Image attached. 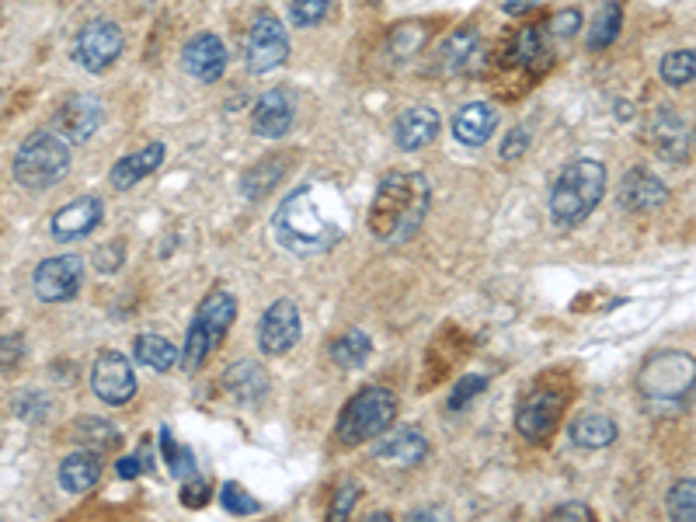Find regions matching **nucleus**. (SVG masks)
Wrapping results in <instances>:
<instances>
[{
  "label": "nucleus",
  "instance_id": "45",
  "mask_svg": "<svg viewBox=\"0 0 696 522\" xmlns=\"http://www.w3.org/2000/svg\"><path fill=\"white\" fill-rule=\"evenodd\" d=\"M122 258H126L122 244H105V248L98 251V258H95V261H98V269H101V272H116Z\"/></svg>",
  "mask_w": 696,
  "mask_h": 522
},
{
  "label": "nucleus",
  "instance_id": "10",
  "mask_svg": "<svg viewBox=\"0 0 696 522\" xmlns=\"http://www.w3.org/2000/svg\"><path fill=\"white\" fill-rule=\"evenodd\" d=\"M137 373H133V362H129L122 352L116 348H105L98 352L95 366H91V390L95 398L105 404H129L137 398Z\"/></svg>",
  "mask_w": 696,
  "mask_h": 522
},
{
  "label": "nucleus",
  "instance_id": "46",
  "mask_svg": "<svg viewBox=\"0 0 696 522\" xmlns=\"http://www.w3.org/2000/svg\"><path fill=\"white\" fill-rule=\"evenodd\" d=\"M116 470H119V477H122V481H133V477H140V474H143V460H140V453H133V456H122Z\"/></svg>",
  "mask_w": 696,
  "mask_h": 522
},
{
  "label": "nucleus",
  "instance_id": "18",
  "mask_svg": "<svg viewBox=\"0 0 696 522\" xmlns=\"http://www.w3.org/2000/svg\"><path fill=\"white\" fill-rule=\"evenodd\" d=\"M668 203V188L648 167H630L620 182V206L627 213H655Z\"/></svg>",
  "mask_w": 696,
  "mask_h": 522
},
{
  "label": "nucleus",
  "instance_id": "14",
  "mask_svg": "<svg viewBox=\"0 0 696 522\" xmlns=\"http://www.w3.org/2000/svg\"><path fill=\"white\" fill-rule=\"evenodd\" d=\"M296 122V101L290 87H272L258 101L251 112V133L261 140H282Z\"/></svg>",
  "mask_w": 696,
  "mask_h": 522
},
{
  "label": "nucleus",
  "instance_id": "23",
  "mask_svg": "<svg viewBox=\"0 0 696 522\" xmlns=\"http://www.w3.org/2000/svg\"><path fill=\"white\" fill-rule=\"evenodd\" d=\"M164 154H167L164 143H150V146L137 150V154L122 157L112 167V174H108V182H112V188H119V192L133 188V185H140L146 178V174H154L164 164Z\"/></svg>",
  "mask_w": 696,
  "mask_h": 522
},
{
  "label": "nucleus",
  "instance_id": "40",
  "mask_svg": "<svg viewBox=\"0 0 696 522\" xmlns=\"http://www.w3.org/2000/svg\"><path fill=\"white\" fill-rule=\"evenodd\" d=\"M547 29H551V35H557V39H572V35H578V32H581V11L572 8V11L554 14Z\"/></svg>",
  "mask_w": 696,
  "mask_h": 522
},
{
  "label": "nucleus",
  "instance_id": "1",
  "mask_svg": "<svg viewBox=\"0 0 696 522\" xmlns=\"http://www.w3.org/2000/svg\"><path fill=\"white\" fill-rule=\"evenodd\" d=\"M352 224L345 195L331 182H307L290 192L272 213V233L282 251L324 254L331 251Z\"/></svg>",
  "mask_w": 696,
  "mask_h": 522
},
{
  "label": "nucleus",
  "instance_id": "27",
  "mask_svg": "<svg viewBox=\"0 0 696 522\" xmlns=\"http://www.w3.org/2000/svg\"><path fill=\"white\" fill-rule=\"evenodd\" d=\"M369 352H373V341H369V335L362 328H348L345 335H338L331 341V362L338 369H345V373H352V369L366 366Z\"/></svg>",
  "mask_w": 696,
  "mask_h": 522
},
{
  "label": "nucleus",
  "instance_id": "6",
  "mask_svg": "<svg viewBox=\"0 0 696 522\" xmlns=\"http://www.w3.org/2000/svg\"><path fill=\"white\" fill-rule=\"evenodd\" d=\"M398 422V394L387 387H362L359 394L348 398L338 418V443L359 446L383 435Z\"/></svg>",
  "mask_w": 696,
  "mask_h": 522
},
{
  "label": "nucleus",
  "instance_id": "7",
  "mask_svg": "<svg viewBox=\"0 0 696 522\" xmlns=\"http://www.w3.org/2000/svg\"><path fill=\"white\" fill-rule=\"evenodd\" d=\"M693 380H696V362L689 352H668L651 356L641 373H638V390L644 394L648 404L655 407H683L693 394Z\"/></svg>",
  "mask_w": 696,
  "mask_h": 522
},
{
  "label": "nucleus",
  "instance_id": "31",
  "mask_svg": "<svg viewBox=\"0 0 696 522\" xmlns=\"http://www.w3.org/2000/svg\"><path fill=\"white\" fill-rule=\"evenodd\" d=\"M659 74H662V80H665L668 87H689L693 77H696V53H693V50L665 53Z\"/></svg>",
  "mask_w": 696,
  "mask_h": 522
},
{
  "label": "nucleus",
  "instance_id": "19",
  "mask_svg": "<svg viewBox=\"0 0 696 522\" xmlns=\"http://www.w3.org/2000/svg\"><path fill=\"white\" fill-rule=\"evenodd\" d=\"M439 129H443V119H439L435 108L411 105L394 119V143L401 150H407V154H415V150H425L428 143H435Z\"/></svg>",
  "mask_w": 696,
  "mask_h": 522
},
{
  "label": "nucleus",
  "instance_id": "48",
  "mask_svg": "<svg viewBox=\"0 0 696 522\" xmlns=\"http://www.w3.org/2000/svg\"><path fill=\"white\" fill-rule=\"evenodd\" d=\"M617 116L620 119H630V116H634V108H630V105H617Z\"/></svg>",
  "mask_w": 696,
  "mask_h": 522
},
{
  "label": "nucleus",
  "instance_id": "21",
  "mask_svg": "<svg viewBox=\"0 0 696 522\" xmlns=\"http://www.w3.org/2000/svg\"><path fill=\"white\" fill-rule=\"evenodd\" d=\"M498 129V108L491 101H467L453 116V140L464 146H485Z\"/></svg>",
  "mask_w": 696,
  "mask_h": 522
},
{
  "label": "nucleus",
  "instance_id": "12",
  "mask_svg": "<svg viewBox=\"0 0 696 522\" xmlns=\"http://www.w3.org/2000/svg\"><path fill=\"white\" fill-rule=\"evenodd\" d=\"M80 282H84V261L77 254H56L39 261L32 290L42 303H67L80 293Z\"/></svg>",
  "mask_w": 696,
  "mask_h": 522
},
{
  "label": "nucleus",
  "instance_id": "15",
  "mask_svg": "<svg viewBox=\"0 0 696 522\" xmlns=\"http://www.w3.org/2000/svg\"><path fill=\"white\" fill-rule=\"evenodd\" d=\"M182 67L192 80L199 84H216L227 74V46L220 35L213 32H199L195 39L185 42L182 50Z\"/></svg>",
  "mask_w": 696,
  "mask_h": 522
},
{
  "label": "nucleus",
  "instance_id": "30",
  "mask_svg": "<svg viewBox=\"0 0 696 522\" xmlns=\"http://www.w3.org/2000/svg\"><path fill=\"white\" fill-rule=\"evenodd\" d=\"M623 29V8H620V0H606V4L599 8L596 21H592V32H589V50H606V46H613L617 35Z\"/></svg>",
  "mask_w": 696,
  "mask_h": 522
},
{
  "label": "nucleus",
  "instance_id": "26",
  "mask_svg": "<svg viewBox=\"0 0 696 522\" xmlns=\"http://www.w3.org/2000/svg\"><path fill=\"white\" fill-rule=\"evenodd\" d=\"M617 422L609 415H599V411H589V415H581L575 425H572V443L581 446V449H606L617 443Z\"/></svg>",
  "mask_w": 696,
  "mask_h": 522
},
{
  "label": "nucleus",
  "instance_id": "24",
  "mask_svg": "<svg viewBox=\"0 0 696 522\" xmlns=\"http://www.w3.org/2000/svg\"><path fill=\"white\" fill-rule=\"evenodd\" d=\"M101 481V453L80 449L59 464V488L67 494H84Z\"/></svg>",
  "mask_w": 696,
  "mask_h": 522
},
{
  "label": "nucleus",
  "instance_id": "20",
  "mask_svg": "<svg viewBox=\"0 0 696 522\" xmlns=\"http://www.w3.org/2000/svg\"><path fill=\"white\" fill-rule=\"evenodd\" d=\"M648 143L655 146V154L668 164L689 161V122L679 119L676 112H659L651 119Z\"/></svg>",
  "mask_w": 696,
  "mask_h": 522
},
{
  "label": "nucleus",
  "instance_id": "16",
  "mask_svg": "<svg viewBox=\"0 0 696 522\" xmlns=\"http://www.w3.org/2000/svg\"><path fill=\"white\" fill-rule=\"evenodd\" d=\"M105 220V203L98 199V195H80V199L59 206L53 213V237L56 241H80V237L95 233L98 224Z\"/></svg>",
  "mask_w": 696,
  "mask_h": 522
},
{
  "label": "nucleus",
  "instance_id": "29",
  "mask_svg": "<svg viewBox=\"0 0 696 522\" xmlns=\"http://www.w3.org/2000/svg\"><path fill=\"white\" fill-rule=\"evenodd\" d=\"M74 439L84 449L105 453V449H116L119 446V428L108 422V418H80V422H74Z\"/></svg>",
  "mask_w": 696,
  "mask_h": 522
},
{
  "label": "nucleus",
  "instance_id": "11",
  "mask_svg": "<svg viewBox=\"0 0 696 522\" xmlns=\"http://www.w3.org/2000/svg\"><path fill=\"white\" fill-rule=\"evenodd\" d=\"M300 338H303L300 307L290 296H279L258 320V348L265 356H286L293 345H300Z\"/></svg>",
  "mask_w": 696,
  "mask_h": 522
},
{
  "label": "nucleus",
  "instance_id": "38",
  "mask_svg": "<svg viewBox=\"0 0 696 522\" xmlns=\"http://www.w3.org/2000/svg\"><path fill=\"white\" fill-rule=\"evenodd\" d=\"M359 485H341L338 491H335V502H331V509H328V519H335V522H341V519H348L352 515V509H356V502H359Z\"/></svg>",
  "mask_w": 696,
  "mask_h": 522
},
{
  "label": "nucleus",
  "instance_id": "49",
  "mask_svg": "<svg viewBox=\"0 0 696 522\" xmlns=\"http://www.w3.org/2000/svg\"><path fill=\"white\" fill-rule=\"evenodd\" d=\"M369 4H377V0H369Z\"/></svg>",
  "mask_w": 696,
  "mask_h": 522
},
{
  "label": "nucleus",
  "instance_id": "43",
  "mask_svg": "<svg viewBox=\"0 0 696 522\" xmlns=\"http://www.w3.org/2000/svg\"><path fill=\"white\" fill-rule=\"evenodd\" d=\"M551 519H554V522H568V519L589 522V519H596V515H592V509H589V505H581V502H564V505L551 509Z\"/></svg>",
  "mask_w": 696,
  "mask_h": 522
},
{
  "label": "nucleus",
  "instance_id": "22",
  "mask_svg": "<svg viewBox=\"0 0 696 522\" xmlns=\"http://www.w3.org/2000/svg\"><path fill=\"white\" fill-rule=\"evenodd\" d=\"M428 453H432V446L418 428H401L394 435H387V439H380L373 449V456L387 467H418V464H425Z\"/></svg>",
  "mask_w": 696,
  "mask_h": 522
},
{
  "label": "nucleus",
  "instance_id": "36",
  "mask_svg": "<svg viewBox=\"0 0 696 522\" xmlns=\"http://www.w3.org/2000/svg\"><path fill=\"white\" fill-rule=\"evenodd\" d=\"M220 505H224L230 515H254V512H261V502H258V498H251L241 485H233V481L224 485V491H220Z\"/></svg>",
  "mask_w": 696,
  "mask_h": 522
},
{
  "label": "nucleus",
  "instance_id": "33",
  "mask_svg": "<svg viewBox=\"0 0 696 522\" xmlns=\"http://www.w3.org/2000/svg\"><path fill=\"white\" fill-rule=\"evenodd\" d=\"M665 505H668L672 519H679V522H693L696 519V485H693V477H683V481L672 485Z\"/></svg>",
  "mask_w": 696,
  "mask_h": 522
},
{
  "label": "nucleus",
  "instance_id": "34",
  "mask_svg": "<svg viewBox=\"0 0 696 522\" xmlns=\"http://www.w3.org/2000/svg\"><path fill=\"white\" fill-rule=\"evenodd\" d=\"M540 56H543V35H540V29H522L512 39L509 59L515 63V67H533Z\"/></svg>",
  "mask_w": 696,
  "mask_h": 522
},
{
  "label": "nucleus",
  "instance_id": "9",
  "mask_svg": "<svg viewBox=\"0 0 696 522\" xmlns=\"http://www.w3.org/2000/svg\"><path fill=\"white\" fill-rule=\"evenodd\" d=\"M244 59H248V70L254 77H265L290 59V35H286V25H282L275 14L265 11L251 21Z\"/></svg>",
  "mask_w": 696,
  "mask_h": 522
},
{
  "label": "nucleus",
  "instance_id": "42",
  "mask_svg": "<svg viewBox=\"0 0 696 522\" xmlns=\"http://www.w3.org/2000/svg\"><path fill=\"white\" fill-rule=\"evenodd\" d=\"M526 146H530V129L526 126H515L512 133L505 137V143H502V161L522 157V154H526Z\"/></svg>",
  "mask_w": 696,
  "mask_h": 522
},
{
  "label": "nucleus",
  "instance_id": "39",
  "mask_svg": "<svg viewBox=\"0 0 696 522\" xmlns=\"http://www.w3.org/2000/svg\"><path fill=\"white\" fill-rule=\"evenodd\" d=\"M209 502V485L203 481V477H185V485H182V505L185 509H203Z\"/></svg>",
  "mask_w": 696,
  "mask_h": 522
},
{
  "label": "nucleus",
  "instance_id": "5",
  "mask_svg": "<svg viewBox=\"0 0 696 522\" xmlns=\"http://www.w3.org/2000/svg\"><path fill=\"white\" fill-rule=\"evenodd\" d=\"M233 320H237V300L227 290H216L199 303V311H195V317L188 324L185 345L178 352L185 373H195V369L209 359V352L220 348V341L227 338Z\"/></svg>",
  "mask_w": 696,
  "mask_h": 522
},
{
  "label": "nucleus",
  "instance_id": "4",
  "mask_svg": "<svg viewBox=\"0 0 696 522\" xmlns=\"http://www.w3.org/2000/svg\"><path fill=\"white\" fill-rule=\"evenodd\" d=\"M11 171L21 188H53L70 174V143L56 137L53 129H39L18 146Z\"/></svg>",
  "mask_w": 696,
  "mask_h": 522
},
{
  "label": "nucleus",
  "instance_id": "47",
  "mask_svg": "<svg viewBox=\"0 0 696 522\" xmlns=\"http://www.w3.org/2000/svg\"><path fill=\"white\" fill-rule=\"evenodd\" d=\"M533 4H526V0H505V14H526Z\"/></svg>",
  "mask_w": 696,
  "mask_h": 522
},
{
  "label": "nucleus",
  "instance_id": "32",
  "mask_svg": "<svg viewBox=\"0 0 696 522\" xmlns=\"http://www.w3.org/2000/svg\"><path fill=\"white\" fill-rule=\"evenodd\" d=\"M282 157H286V154H275L269 161V167L258 164V167H251L244 174V195H248V199H261L265 192H272V185L282 178V174H286V161H282Z\"/></svg>",
  "mask_w": 696,
  "mask_h": 522
},
{
  "label": "nucleus",
  "instance_id": "25",
  "mask_svg": "<svg viewBox=\"0 0 696 522\" xmlns=\"http://www.w3.org/2000/svg\"><path fill=\"white\" fill-rule=\"evenodd\" d=\"M224 387L230 390L237 401L254 404V401H261V398L269 394V373L258 362H248L244 359V362H237V366L227 369V373H224Z\"/></svg>",
  "mask_w": 696,
  "mask_h": 522
},
{
  "label": "nucleus",
  "instance_id": "3",
  "mask_svg": "<svg viewBox=\"0 0 696 522\" xmlns=\"http://www.w3.org/2000/svg\"><path fill=\"white\" fill-rule=\"evenodd\" d=\"M606 195V164L596 157H575L572 164H564L557 174V182L551 185L547 209L551 220L561 230H572L585 224L592 216V209L602 203Z\"/></svg>",
  "mask_w": 696,
  "mask_h": 522
},
{
  "label": "nucleus",
  "instance_id": "44",
  "mask_svg": "<svg viewBox=\"0 0 696 522\" xmlns=\"http://www.w3.org/2000/svg\"><path fill=\"white\" fill-rule=\"evenodd\" d=\"M21 348H25V341H21V335H8V338H0V369H11V366L21 359Z\"/></svg>",
  "mask_w": 696,
  "mask_h": 522
},
{
  "label": "nucleus",
  "instance_id": "8",
  "mask_svg": "<svg viewBox=\"0 0 696 522\" xmlns=\"http://www.w3.org/2000/svg\"><path fill=\"white\" fill-rule=\"evenodd\" d=\"M126 50V32L108 18H91L74 39V59L87 74H105Z\"/></svg>",
  "mask_w": 696,
  "mask_h": 522
},
{
  "label": "nucleus",
  "instance_id": "37",
  "mask_svg": "<svg viewBox=\"0 0 696 522\" xmlns=\"http://www.w3.org/2000/svg\"><path fill=\"white\" fill-rule=\"evenodd\" d=\"M488 390V380L485 377H464L460 383L453 387V394H449V407L453 411H464L474 398H481Z\"/></svg>",
  "mask_w": 696,
  "mask_h": 522
},
{
  "label": "nucleus",
  "instance_id": "17",
  "mask_svg": "<svg viewBox=\"0 0 696 522\" xmlns=\"http://www.w3.org/2000/svg\"><path fill=\"white\" fill-rule=\"evenodd\" d=\"M561 407H564L561 394H554V390H536V394H530L515 411L519 435H526L530 443L547 439L557 425V418H561Z\"/></svg>",
  "mask_w": 696,
  "mask_h": 522
},
{
  "label": "nucleus",
  "instance_id": "2",
  "mask_svg": "<svg viewBox=\"0 0 696 522\" xmlns=\"http://www.w3.org/2000/svg\"><path fill=\"white\" fill-rule=\"evenodd\" d=\"M432 209V185L422 171H390L380 178L373 203H369L366 230L380 244L411 241Z\"/></svg>",
  "mask_w": 696,
  "mask_h": 522
},
{
  "label": "nucleus",
  "instance_id": "35",
  "mask_svg": "<svg viewBox=\"0 0 696 522\" xmlns=\"http://www.w3.org/2000/svg\"><path fill=\"white\" fill-rule=\"evenodd\" d=\"M331 11V0H293L290 4V18L296 29H314L320 25L324 18Z\"/></svg>",
  "mask_w": 696,
  "mask_h": 522
},
{
  "label": "nucleus",
  "instance_id": "13",
  "mask_svg": "<svg viewBox=\"0 0 696 522\" xmlns=\"http://www.w3.org/2000/svg\"><path fill=\"white\" fill-rule=\"evenodd\" d=\"M101 122H105V105L98 95H70L53 119V133L67 143H87L101 129Z\"/></svg>",
  "mask_w": 696,
  "mask_h": 522
},
{
  "label": "nucleus",
  "instance_id": "41",
  "mask_svg": "<svg viewBox=\"0 0 696 522\" xmlns=\"http://www.w3.org/2000/svg\"><path fill=\"white\" fill-rule=\"evenodd\" d=\"M474 42H477V35L474 32H464V35H456L449 46H446V56H449V70H456V67H464V59L474 53Z\"/></svg>",
  "mask_w": 696,
  "mask_h": 522
},
{
  "label": "nucleus",
  "instance_id": "28",
  "mask_svg": "<svg viewBox=\"0 0 696 522\" xmlns=\"http://www.w3.org/2000/svg\"><path fill=\"white\" fill-rule=\"evenodd\" d=\"M133 359L146 369H154V373H167L178 362V348H174L164 335L146 331L133 341Z\"/></svg>",
  "mask_w": 696,
  "mask_h": 522
}]
</instances>
